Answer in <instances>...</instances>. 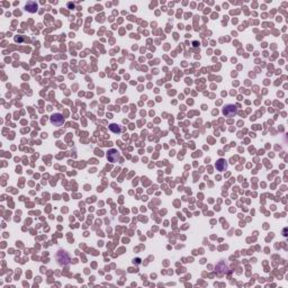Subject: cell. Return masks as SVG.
I'll return each instance as SVG.
<instances>
[{"mask_svg":"<svg viewBox=\"0 0 288 288\" xmlns=\"http://www.w3.org/2000/svg\"><path fill=\"white\" fill-rule=\"evenodd\" d=\"M237 109L234 105H226V106L223 108V114L225 115L226 117H234L237 115Z\"/></svg>","mask_w":288,"mask_h":288,"instance_id":"cell-1","label":"cell"},{"mask_svg":"<svg viewBox=\"0 0 288 288\" xmlns=\"http://www.w3.org/2000/svg\"><path fill=\"white\" fill-rule=\"evenodd\" d=\"M51 123L54 126H62L64 123V117L61 114H53L51 116Z\"/></svg>","mask_w":288,"mask_h":288,"instance_id":"cell-2","label":"cell"},{"mask_svg":"<svg viewBox=\"0 0 288 288\" xmlns=\"http://www.w3.org/2000/svg\"><path fill=\"white\" fill-rule=\"evenodd\" d=\"M107 159H108L109 162H117L120 160V153L117 150H109L108 153H107Z\"/></svg>","mask_w":288,"mask_h":288,"instance_id":"cell-3","label":"cell"},{"mask_svg":"<svg viewBox=\"0 0 288 288\" xmlns=\"http://www.w3.org/2000/svg\"><path fill=\"white\" fill-rule=\"evenodd\" d=\"M215 167H216V169H217L218 171H224L226 169V167H227V164H226V161L224 160V159H220V160L216 162Z\"/></svg>","mask_w":288,"mask_h":288,"instance_id":"cell-4","label":"cell"},{"mask_svg":"<svg viewBox=\"0 0 288 288\" xmlns=\"http://www.w3.org/2000/svg\"><path fill=\"white\" fill-rule=\"evenodd\" d=\"M26 9H27L29 13H35V11L37 10V5H36V3H34V1H29V3L26 5Z\"/></svg>","mask_w":288,"mask_h":288,"instance_id":"cell-5","label":"cell"},{"mask_svg":"<svg viewBox=\"0 0 288 288\" xmlns=\"http://www.w3.org/2000/svg\"><path fill=\"white\" fill-rule=\"evenodd\" d=\"M109 130L112 131V132H114V133H120V127L118 125H116V124H110L109 125Z\"/></svg>","mask_w":288,"mask_h":288,"instance_id":"cell-6","label":"cell"}]
</instances>
